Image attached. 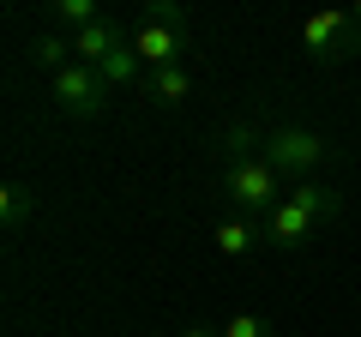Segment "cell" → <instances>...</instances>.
<instances>
[{"instance_id": "11", "label": "cell", "mask_w": 361, "mask_h": 337, "mask_svg": "<svg viewBox=\"0 0 361 337\" xmlns=\"http://www.w3.org/2000/svg\"><path fill=\"white\" fill-rule=\"evenodd\" d=\"M30 61H37L49 78H54V73H66V66L78 61V54H73V37H54V30H42V37L30 42Z\"/></svg>"}, {"instance_id": "6", "label": "cell", "mask_w": 361, "mask_h": 337, "mask_svg": "<svg viewBox=\"0 0 361 337\" xmlns=\"http://www.w3.org/2000/svg\"><path fill=\"white\" fill-rule=\"evenodd\" d=\"M313 235H319V217H313L307 205H295L289 193H283V205L265 217V247H283V253H295V247H307Z\"/></svg>"}, {"instance_id": "2", "label": "cell", "mask_w": 361, "mask_h": 337, "mask_svg": "<svg viewBox=\"0 0 361 337\" xmlns=\"http://www.w3.org/2000/svg\"><path fill=\"white\" fill-rule=\"evenodd\" d=\"M223 193H229V205L247 211V217H271V211L283 205V175L253 151V157H241V163H223Z\"/></svg>"}, {"instance_id": "13", "label": "cell", "mask_w": 361, "mask_h": 337, "mask_svg": "<svg viewBox=\"0 0 361 337\" xmlns=\"http://www.w3.org/2000/svg\"><path fill=\"white\" fill-rule=\"evenodd\" d=\"M103 6H97V0H54V25H66L78 37V30H90V25H103Z\"/></svg>"}, {"instance_id": "5", "label": "cell", "mask_w": 361, "mask_h": 337, "mask_svg": "<svg viewBox=\"0 0 361 337\" xmlns=\"http://www.w3.org/2000/svg\"><path fill=\"white\" fill-rule=\"evenodd\" d=\"M301 49L313 61H349V54H361V30L349 13H307L301 18Z\"/></svg>"}, {"instance_id": "10", "label": "cell", "mask_w": 361, "mask_h": 337, "mask_svg": "<svg viewBox=\"0 0 361 337\" xmlns=\"http://www.w3.org/2000/svg\"><path fill=\"white\" fill-rule=\"evenodd\" d=\"M289 199H295V205H307L319 223H331L337 211H343V193H337V187H325V181H295V187H289Z\"/></svg>"}, {"instance_id": "14", "label": "cell", "mask_w": 361, "mask_h": 337, "mask_svg": "<svg viewBox=\"0 0 361 337\" xmlns=\"http://www.w3.org/2000/svg\"><path fill=\"white\" fill-rule=\"evenodd\" d=\"M217 331L223 337H277V331H271V319H259V313H229Z\"/></svg>"}, {"instance_id": "9", "label": "cell", "mask_w": 361, "mask_h": 337, "mask_svg": "<svg viewBox=\"0 0 361 337\" xmlns=\"http://www.w3.org/2000/svg\"><path fill=\"white\" fill-rule=\"evenodd\" d=\"M139 85H145V97H151L157 109H180L187 97H193V78H187V66H157V73H145Z\"/></svg>"}, {"instance_id": "7", "label": "cell", "mask_w": 361, "mask_h": 337, "mask_svg": "<svg viewBox=\"0 0 361 337\" xmlns=\"http://www.w3.org/2000/svg\"><path fill=\"white\" fill-rule=\"evenodd\" d=\"M259 247H265V217L229 211V217L217 223V253L223 259H247V253H259Z\"/></svg>"}, {"instance_id": "12", "label": "cell", "mask_w": 361, "mask_h": 337, "mask_svg": "<svg viewBox=\"0 0 361 337\" xmlns=\"http://www.w3.org/2000/svg\"><path fill=\"white\" fill-rule=\"evenodd\" d=\"M0 217H6V229H25L30 217H37V193H30V187H18V181H6L0 187Z\"/></svg>"}, {"instance_id": "15", "label": "cell", "mask_w": 361, "mask_h": 337, "mask_svg": "<svg viewBox=\"0 0 361 337\" xmlns=\"http://www.w3.org/2000/svg\"><path fill=\"white\" fill-rule=\"evenodd\" d=\"M180 337H223V331H211V325H187Z\"/></svg>"}, {"instance_id": "3", "label": "cell", "mask_w": 361, "mask_h": 337, "mask_svg": "<svg viewBox=\"0 0 361 337\" xmlns=\"http://www.w3.org/2000/svg\"><path fill=\"white\" fill-rule=\"evenodd\" d=\"M133 49H139L145 73H157V66H180L187 61V13L180 6H151L145 13V25L133 30Z\"/></svg>"}, {"instance_id": "4", "label": "cell", "mask_w": 361, "mask_h": 337, "mask_svg": "<svg viewBox=\"0 0 361 337\" xmlns=\"http://www.w3.org/2000/svg\"><path fill=\"white\" fill-rule=\"evenodd\" d=\"M49 97H54V109H61L66 121H97L109 109V85H103V73L97 66H66V73H54L49 78Z\"/></svg>"}, {"instance_id": "8", "label": "cell", "mask_w": 361, "mask_h": 337, "mask_svg": "<svg viewBox=\"0 0 361 337\" xmlns=\"http://www.w3.org/2000/svg\"><path fill=\"white\" fill-rule=\"evenodd\" d=\"M127 37H133V30L121 25V18H103V25H90V30H78V37H73V54H78V66H103Z\"/></svg>"}, {"instance_id": "1", "label": "cell", "mask_w": 361, "mask_h": 337, "mask_svg": "<svg viewBox=\"0 0 361 337\" xmlns=\"http://www.w3.org/2000/svg\"><path fill=\"white\" fill-rule=\"evenodd\" d=\"M259 157H265L283 181H313V175L331 163V139H319L313 127H271L265 145H259Z\"/></svg>"}]
</instances>
